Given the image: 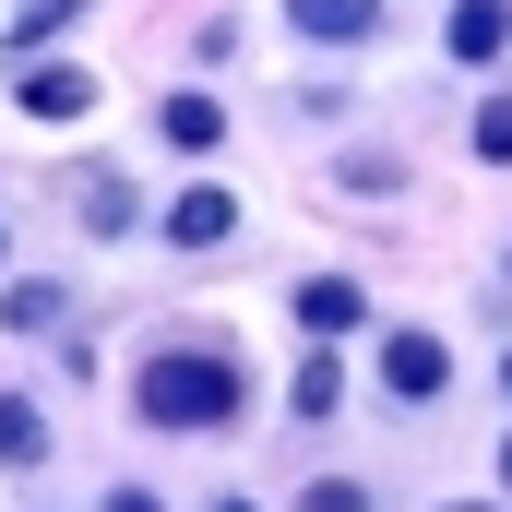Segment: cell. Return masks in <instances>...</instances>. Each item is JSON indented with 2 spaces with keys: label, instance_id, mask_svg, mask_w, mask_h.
Wrapping results in <instances>:
<instances>
[{
  "label": "cell",
  "instance_id": "obj_1",
  "mask_svg": "<svg viewBox=\"0 0 512 512\" xmlns=\"http://www.w3.org/2000/svg\"><path fill=\"white\" fill-rule=\"evenodd\" d=\"M239 393H251V370L227 346H155L131 370V417L143 429H215V417H239Z\"/></svg>",
  "mask_w": 512,
  "mask_h": 512
},
{
  "label": "cell",
  "instance_id": "obj_2",
  "mask_svg": "<svg viewBox=\"0 0 512 512\" xmlns=\"http://www.w3.org/2000/svg\"><path fill=\"white\" fill-rule=\"evenodd\" d=\"M441 382H453V346L441 334H382V393L393 405H429Z\"/></svg>",
  "mask_w": 512,
  "mask_h": 512
},
{
  "label": "cell",
  "instance_id": "obj_3",
  "mask_svg": "<svg viewBox=\"0 0 512 512\" xmlns=\"http://www.w3.org/2000/svg\"><path fill=\"white\" fill-rule=\"evenodd\" d=\"M12 96H24V120H84V108H96V72H72V60H24Z\"/></svg>",
  "mask_w": 512,
  "mask_h": 512
},
{
  "label": "cell",
  "instance_id": "obj_4",
  "mask_svg": "<svg viewBox=\"0 0 512 512\" xmlns=\"http://www.w3.org/2000/svg\"><path fill=\"white\" fill-rule=\"evenodd\" d=\"M298 322H310V346H334V334L370 322V286H358V274H310V286H298Z\"/></svg>",
  "mask_w": 512,
  "mask_h": 512
},
{
  "label": "cell",
  "instance_id": "obj_5",
  "mask_svg": "<svg viewBox=\"0 0 512 512\" xmlns=\"http://www.w3.org/2000/svg\"><path fill=\"white\" fill-rule=\"evenodd\" d=\"M167 239H179V251L239 239V191H215V179H203V191H179V203H167Z\"/></svg>",
  "mask_w": 512,
  "mask_h": 512
},
{
  "label": "cell",
  "instance_id": "obj_6",
  "mask_svg": "<svg viewBox=\"0 0 512 512\" xmlns=\"http://www.w3.org/2000/svg\"><path fill=\"white\" fill-rule=\"evenodd\" d=\"M286 24L322 48H358V36H382V0H286Z\"/></svg>",
  "mask_w": 512,
  "mask_h": 512
},
{
  "label": "cell",
  "instance_id": "obj_7",
  "mask_svg": "<svg viewBox=\"0 0 512 512\" xmlns=\"http://www.w3.org/2000/svg\"><path fill=\"white\" fill-rule=\"evenodd\" d=\"M441 48L489 72V60H501V48H512V0H453V36H441Z\"/></svg>",
  "mask_w": 512,
  "mask_h": 512
},
{
  "label": "cell",
  "instance_id": "obj_8",
  "mask_svg": "<svg viewBox=\"0 0 512 512\" xmlns=\"http://www.w3.org/2000/svg\"><path fill=\"white\" fill-rule=\"evenodd\" d=\"M155 131H167L179 155H215V143H227V108H215V96H167V108H155Z\"/></svg>",
  "mask_w": 512,
  "mask_h": 512
},
{
  "label": "cell",
  "instance_id": "obj_9",
  "mask_svg": "<svg viewBox=\"0 0 512 512\" xmlns=\"http://www.w3.org/2000/svg\"><path fill=\"white\" fill-rule=\"evenodd\" d=\"M60 310H72V298H60L48 274H24V286H0V322H12V334H60Z\"/></svg>",
  "mask_w": 512,
  "mask_h": 512
},
{
  "label": "cell",
  "instance_id": "obj_10",
  "mask_svg": "<svg viewBox=\"0 0 512 512\" xmlns=\"http://www.w3.org/2000/svg\"><path fill=\"white\" fill-rule=\"evenodd\" d=\"M0 465H24V477L48 465V417H36L24 393H0Z\"/></svg>",
  "mask_w": 512,
  "mask_h": 512
},
{
  "label": "cell",
  "instance_id": "obj_11",
  "mask_svg": "<svg viewBox=\"0 0 512 512\" xmlns=\"http://www.w3.org/2000/svg\"><path fill=\"white\" fill-rule=\"evenodd\" d=\"M286 405H298V417H334V405H346V370H334V346H310V358H298Z\"/></svg>",
  "mask_w": 512,
  "mask_h": 512
},
{
  "label": "cell",
  "instance_id": "obj_12",
  "mask_svg": "<svg viewBox=\"0 0 512 512\" xmlns=\"http://www.w3.org/2000/svg\"><path fill=\"white\" fill-rule=\"evenodd\" d=\"M72 203L96 215V239H120V227H131V191L108 179V167H84V179H72Z\"/></svg>",
  "mask_w": 512,
  "mask_h": 512
},
{
  "label": "cell",
  "instance_id": "obj_13",
  "mask_svg": "<svg viewBox=\"0 0 512 512\" xmlns=\"http://www.w3.org/2000/svg\"><path fill=\"white\" fill-rule=\"evenodd\" d=\"M334 179H346V191H393V179H405V155H393V143H346V167H334Z\"/></svg>",
  "mask_w": 512,
  "mask_h": 512
},
{
  "label": "cell",
  "instance_id": "obj_14",
  "mask_svg": "<svg viewBox=\"0 0 512 512\" xmlns=\"http://www.w3.org/2000/svg\"><path fill=\"white\" fill-rule=\"evenodd\" d=\"M477 155H489V167H512V96H489V108H477Z\"/></svg>",
  "mask_w": 512,
  "mask_h": 512
},
{
  "label": "cell",
  "instance_id": "obj_15",
  "mask_svg": "<svg viewBox=\"0 0 512 512\" xmlns=\"http://www.w3.org/2000/svg\"><path fill=\"white\" fill-rule=\"evenodd\" d=\"M298 512H370V489H358V477H310V501Z\"/></svg>",
  "mask_w": 512,
  "mask_h": 512
},
{
  "label": "cell",
  "instance_id": "obj_16",
  "mask_svg": "<svg viewBox=\"0 0 512 512\" xmlns=\"http://www.w3.org/2000/svg\"><path fill=\"white\" fill-rule=\"evenodd\" d=\"M108 512H167V501H155V489H108Z\"/></svg>",
  "mask_w": 512,
  "mask_h": 512
},
{
  "label": "cell",
  "instance_id": "obj_17",
  "mask_svg": "<svg viewBox=\"0 0 512 512\" xmlns=\"http://www.w3.org/2000/svg\"><path fill=\"white\" fill-rule=\"evenodd\" d=\"M0 262H12V215H0Z\"/></svg>",
  "mask_w": 512,
  "mask_h": 512
},
{
  "label": "cell",
  "instance_id": "obj_18",
  "mask_svg": "<svg viewBox=\"0 0 512 512\" xmlns=\"http://www.w3.org/2000/svg\"><path fill=\"white\" fill-rule=\"evenodd\" d=\"M215 512H251V501H215Z\"/></svg>",
  "mask_w": 512,
  "mask_h": 512
},
{
  "label": "cell",
  "instance_id": "obj_19",
  "mask_svg": "<svg viewBox=\"0 0 512 512\" xmlns=\"http://www.w3.org/2000/svg\"><path fill=\"white\" fill-rule=\"evenodd\" d=\"M501 477H512V441H501Z\"/></svg>",
  "mask_w": 512,
  "mask_h": 512
},
{
  "label": "cell",
  "instance_id": "obj_20",
  "mask_svg": "<svg viewBox=\"0 0 512 512\" xmlns=\"http://www.w3.org/2000/svg\"><path fill=\"white\" fill-rule=\"evenodd\" d=\"M501 393H512V358H501Z\"/></svg>",
  "mask_w": 512,
  "mask_h": 512
}]
</instances>
